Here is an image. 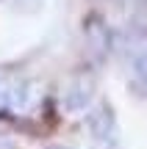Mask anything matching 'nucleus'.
<instances>
[{
    "instance_id": "1",
    "label": "nucleus",
    "mask_w": 147,
    "mask_h": 149,
    "mask_svg": "<svg viewBox=\"0 0 147 149\" xmlns=\"http://www.w3.org/2000/svg\"><path fill=\"white\" fill-rule=\"evenodd\" d=\"M33 97L36 94L28 83L0 72V113L8 111L14 116H28V111L33 108Z\"/></svg>"
},
{
    "instance_id": "2",
    "label": "nucleus",
    "mask_w": 147,
    "mask_h": 149,
    "mask_svg": "<svg viewBox=\"0 0 147 149\" xmlns=\"http://www.w3.org/2000/svg\"><path fill=\"white\" fill-rule=\"evenodd\" d=\"M131 72L136 86H142L147 94V33H139L136 39L131 42Z\"/></svg>"
},
{
    "instance_id": "3",
    "label": "nucleus",
    "mask_w": 147,
    "mask_h": 149,
    "mask_svg": "<svg viewBox=\"0 0 147 149\" xmlns=\"http://www.w3.org/2000/svg\"><path fill=\"white\" fill-rule=\"evenodd\" d=\"M0 149H11L8 144H6V141H0Z\"/></svg>"
}]
</instances>
